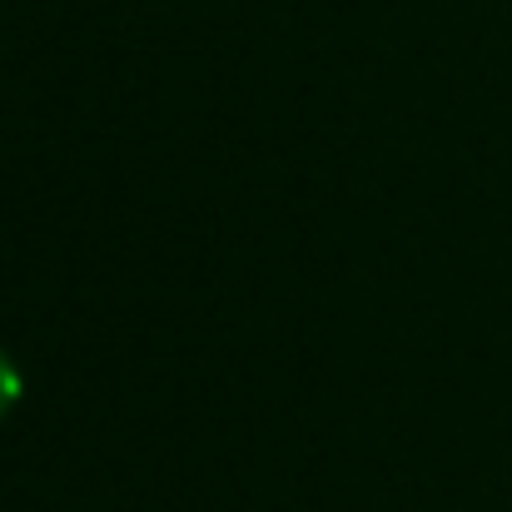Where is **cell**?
Instances as JSON below:
<instances>
[{
  "label": "cell",
  "instance_id": "cell-1",
  "mask_svg": "<svg viewBox=\"0 0 512 512\" xmlns=\"http://www.w3.org/2000/svg\"><path fill=\"white\" fill-rule=\"evenodd\" d=\"M20 398V373L10 368V358L0 353V413H10V403Z\"/></svg>",
  "mask_w": 512,
  "mask_h": 512
}]
</instances>
